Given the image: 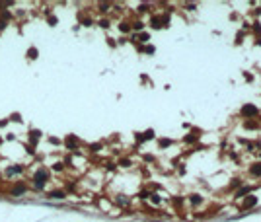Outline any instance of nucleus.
Here are the masks:
<instances>
[{"label":"nucleus","mask_w":261,"mask_h":222,"mask_svg":"<svg viewBox=\"0 0 261 222\" xmlns=\"http://www.w3.org/2000/svg\"><path fill=\"white\" fill-rule=\"evenodd\" d=\"M47 179H49L47 170H37L35 174H33V185H35V189H43L45 183H47Z\"/></svg>","instance_id":"nucleus-1"},{"label":"nucleus","mask_w":261,"mask_h":222,"mask_svg":"<svg viewBox=\"0 0 261 222\" xmlns=\"http://www.w3.org/2000/svg\"><path fill=\"white\" fill-rule=\"evenodd\" d=\"M242 115H244V117L257 115V107H255V105H244V107H242Z\"/></svg>","instance_id":"nucleus-2"},{"label":"nucleus","mask_w":261,"mask_h":222,"mask_svg":"<svg viewBox=\"0 0 261 222\" xmlns=\"http://www.w3.org/2000/svg\"><path fill=\"white\" fill-rule=\"evenodd\" d=\"M64 144H66V148L74 150V148L78 146V138L74 137V134H70V137H66V138H64Z\"/></svg>","instance_id":"nucleus-3"},{"label":"nucleus","mask_w":261,"mask_h":222,"mask_svg":"<svg viewBox=\"0 0 261 222\" xmlns=\"http://www.w3.org/2000/svg\"><path fill=\"white\" fill-rule=\"evenodd\" d=\"M39 138H41V133H39V131H30V144H31V146H37Z\"/></svg>","instance_id":"nucleus-4"},{"label":"nucleus","mask_w":261,"mask_h":222,"mask_svg":"<svg viewBox=\"0 0 261 222\" xmlns=\"http://www.w3.org/2000/svg\"><path fill=\"white\" fill-rule=\"evenodd\" d=\"M22 170H23L22 166H10V168L6 170V175H14V174H20Z\"/></svg>","instance_id":"nucleus-5"},{"label":"nucleus","mask_w":261,"mask_h":222,"mask_svg":"<svg viewBox=\"0 0 261 222\" xmlns=\"http://www.w3.org/2000/svg\"><path fill=\"white\" fill-rule=\"evenodd\" d=\"M255 203H257V199H255V197H251V195H250V197H247L246 201H244V208H250V207H253Z\"/></svg>","instance_id":"nucleus-6"},{"label":"nucleus","mask_w":261,"mask_h":222,"mask_svg":"<svg viewBox=\"0 0 261 222\" xmlns=\"http://www.w3.org/2000/svg\"><path fill=\"white\" fill-rule=\"evenodd\" d=\"M37 55H39V51H37L35 47H31L30 51H27V59H31V60H35V59H37Z\"/></svg>","instance_id":"nucleus-7"},{"label":"nucleus","mask_w":261,"mask_h":222,"mask_svg":"<svg viewBox=\"0 0 261 222\" xmlns=\"http://www.w3.org/2000/svg\"><path fill=\"white\" fill-rule=\"evenodd\" d=\"M49 197H51V199H63L64 191H53V193H49Z\"/></svg>","instance_id":"nucleus-8"},{"label":"nucleus","mask_w":261,"mask_h":222,"mask_svg":"<svg viewBox=\"0 0 261 222\" xmlns=\"http://www.w3.org/2000/svg\"><path fill=\"white\" fill-rule=\"evenodd\" d=\"M23 191H26V185H18V187L12 189V193H14V195H22Z\"/></svg>","instance_id":"nucleus-9"},{"label":"nucleus","mask_w":261,"mask_h":222,"mask_svg":"<svg viewBox=\"0 0 261 222\" xmlns=\"http://www.w3.org/2000/svg\"><path fill=\"white\" fill-rule=\"evenodd\" d=\"M251 174H253V175H261V164H255V166L251 168Z\"/></svg>","instance_id":"nucleus-10"},{"label":"nucleus","mask_w":261,"mask_h":222,"mask_svg":"<svg viewBox=\"0 0 261 222\" xmlns=\"http://www.w3.org/2000/svg\"><path fill=\"white\" fill-rule=\"evenodd\" d=\"M250 191H251L250 187H244V189H240V191L236 193V197H244V195H246V193H250Z\"/></svg>","instance_id":"nucleus-11"},{"label":"nucleus","mask_w":261,"mask_h":222,"mask_svg":"<svg viewBox=\"0 0 261 222\" xmlns=\"http://www.w3.org/2000/svg\"><path fill=\"white\" fill-rule=\"evenodd\" d=\"M191 203L199 205V203H201V197H199V195H193V197H191Z\"/></svg>","instance_id":"nucleus-12"},{"label":"nucleus","mask_w":261,"mask_h":222,"mask_svg":"<svg viewBox=\"0 0 261 222\" xmlns=\"http://www.w3.org/2000/svg\"><path fill=\"white\" fill-rule=\"evenodd\" d=\"M152 26H154V27H160V18H152Z\"/></svg>","instance_id":"nucleus-13"},{"label":"nucleus","mask_w":261,"mask_h":222,"mask_svg":"<svg viewBox=\"0 0 261 222\" xmlns=\"http://www.w3.org/2000/svg\"><path fill=\"white\" fill-rule=\"evenodd\" d=\"M121 31L127 33V31H129V23H121Z\"/></svg>","instance_id":"nucleus-14"},{"label":"nucleus","mask_w":261,"mask_h":222,"mask_svg":"<svg viewBox=\"0 0 261 222\" xmlns=\"http://www.w3.org/2000/svg\"><path fill=\"white\" fill-rule=\"evenodd\" d=\"M12 121H22V117H20V113H16V115H12Z\"/></svg>","instance_id":"nucleus-15"},{"label":"nucleus","mask_w":261,"mask_h":222,"mask_svg":"<svg viewBox=\"0 0 261 222\" xmlns=\"http://www.w3.org/2000/svg\"><path fill=\"white\" fill-rule=\"evenodd\" d=\"M195 138H197L195 134H193V137H191V134H189V137H185V140H187V142H193V140H195Z\"/></svg>","instance_id":"nucleus-16"},{"label":"nucleus","mask_w":261,"mask_h":222,"mask_svg":"<svg viewBox=\"0 0 261 222\" xmlns=\"http://www.w3.org/2000/svg\"><path fill=\"white\" fill-rule=\"evenodd\" d=\"M246 127H247V129H253L255 123H253V121H247V123H246Z\"/></svg>","instance_id":"nucleus-17"},{"label":"nucleus","mask_w":261,"mask_h":222,"mask_svg":"<svg viewBox=\"0 0 261 222\" xmlns=\"http://www.w3.org/2000/svg\"><path fill=\"white\" fill-rule=\"evenodd\" d=\"M152 203H156V205H158V203H160V199H158V195H152Z\"/></svg>","instance_id":"nucleus-18"},{"label":"nucleus","mask_w":261,"mask_h":222,"mask_svg":"<svg viewBox=\"0 0 261 222\" xmlns=\"http://www.w3.org/2000/svg\"><path fill=\"white\" fill-rule=\"evenodd\" d=\"M55 170H57V171H61V170H63V164H61V162H59V164H55Z\"/></svg>","instance_id":"nucleus-19"},{"label":"nucleus","mask_w":261,"mask_h":222,"mask_svg":"<svg viewBox=\"0 0 261 222\" xmlns=\"http://www.w3.org/2000/svg\"><path fill=\"white\" fill-rule=\"evenodd\" d=\"M49 23H51V26H55V23H57V18H53V16H51V18H49Z\"/></svg>","instance_id":"nucleus-20"},{"label":"nucleus","mask_w":261,"mask_h":222,"mask_svg":"<svg viewBox=\"0 0 261 222\" xmlns=\"http://www.w3.org/2000/svg\"><path fill=\"white\" fill-rule=\"evenodd\" d=\"M90 148H92L94 152H98V150H99V144H92V146H90Z\"/></svg>","instance_id":"nucleus-21"},{"label":"nucleus","mask_w":261,"mask_h":222,"mask_svg":"<svg viewBox=\"0 0 261 222\" xmlns=\"http://www.w3.org/2000/svg\"><path fill=\"white\" fill-rule=\"evenodd\" d=\"M4 27H6V22H2V20H0V31H2Z\"/></svg>","instance_id":"nucleus-22"},{"label":"nucleus","mask_w":261,"mask_h":222,"mask_svg":"<svg viewBox=\"0 0 261 222\" xmlns=\"http://www.w3.org/2000/svg\"><path fill=\"white\" fill-rule=\"evenodd\" d=\"M0 144H2V138H0Z\"/></svg>","instance_id":"nucleus-23"}]
</instances>
